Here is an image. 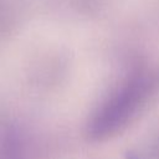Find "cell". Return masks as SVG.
<instances>
[{
  "mask_svg": "<svg viewBox=\"0 0 159 159\" xmlns=\"http://www.w3.org/2000/svg\"><path fill=\"white\" fill-rule=\"evenodd\" d=\"M143 93V82L132 80L104 104L92 123V134L101 138L116 132L134 112Z\"/></svg>",
  "mask_w": 159,
  "mask_h": 159,
  "instance_id": "6da1fadb",
  "label": "cell"
}]
</instances>
